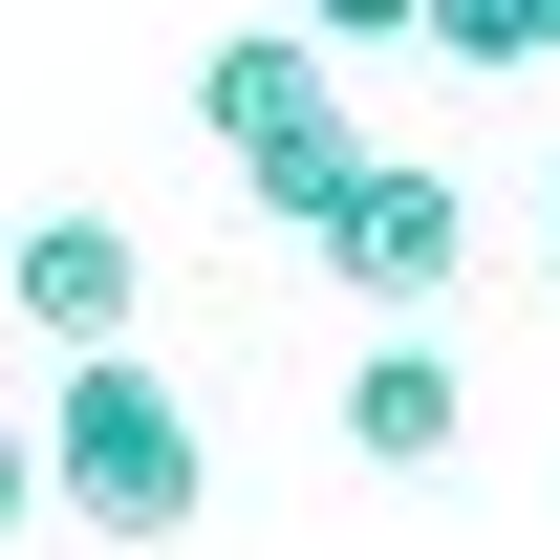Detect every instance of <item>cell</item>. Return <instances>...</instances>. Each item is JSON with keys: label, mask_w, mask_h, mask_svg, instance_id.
<instances>
[{"label": "cell", "mask_w": 560, "mask_h": 560, "mask_svg": "<svg viewBox=\"0 0 560 560\" xmlns=\"http://www.w3.org/2000/svg\"><path fill=\"white\" fill-rule=\"evenodd\" d=\"M453 66H560V0H431Z\"/></svg>", "instance_id": "obj_6"}, {"label": "cell", "mask_w": 560, "mask_h": 560, "mask_svg": "<svg viewBox=\"0 0 560 560\" xmlns=\"http://www.w3.org/2000/svg\"><path fill=\"white\" fill-rule=\"evenodd\" d=\"M453 431H475V388H453V346H431V302H388V346L346 366V453L366 475H453Z\"/></svg>", "instance_id": "obj_5"}, {"label": "cell", "mask_w": 560, "mask_h": 560, "mask_svg": "<svg viewBox=\"0 0 560 560\" xmlns=\"http://www.w3.org/2000/svg\"><path fill=\"white\" fill-rule=\"evenodd\" d=\"M44 495H66V453H44V431L0 410V539H22V517H44Z\"/></svg>", "instance_id": "obj_7"}, {"label": "cell", "mask_w": 560, "mask_h": 560, "mask_svg": "<svg viewBox=\"0 0 560 560\" xmlns=\"http://www.w3.org/2000/svg\"><path fill=\"white\" fill-rule=\"evenodd\" d=\"M324 44H431V0H302Z\"/></svg>", "instance_id": "obj_8"}, {"label": "cell", "mask_w": 560, "mask_h": 560, "mask_svg": "<svg viewBox=\"0 0 560 560\" xmlns=\"http://www.w3.org/2000/svg\"><path fill=\"white\" fill-rule=\"evenodd\" d=\"M0 302H22V346L66 366V346H130L151 259H130V215H108V195H44L22 237H0Z\"/></svg>", "instance_id": "obj_4"}, {"label": "cell", "mask_w": 560, "mask_h": 560, "mask_svg": "<svg viewBox=\"0 0 560 560\" xmlns=\"http://www.w3.org/2000/svg\"><path fill=\"white\" fill-rule=\"evenodd\" d=\"M44 453H66V517H108V539H195V495H215L195 410H173V366H130V346H66Z\"/></svg>", "instance_id": "obj_2"}, {"label": "cell", "mask_w": 560, "mask_h": 560, "mask_svg": "<svg viewBox=\"0 0 560 560\" xmlns=\"http://www.w3.org/2000/svg\"><path fill=\"white\" fill-rule=\"evenodd\" d=\"M324 280H346V302H453V280H475L453 173H431V151H366L346 195H324Z\"/></svg>", "instance_id": "obj_3"}, {"label": "cell", "mask_w": 560, "mask_h": 560, "mask_svg": "<svg viewBox=\"0 0 560 560\" xmlns=\"http://www.w3.org/2000/svg\"><path fill=\"white\" fill-rule=\"evenodd\" d=\"M195 130L237 151V195L280 215V237H324V195L366 173V130H346V86H324V22H237L195 66Z\"/></svg>", "instance_id": "obj_1"}, {"label": "cell", "mask_w": 560, "mask_h": 560, "mask_svg": "<svg viewBox=\"0 0 560 560\" xmlns=\"http://www.w3.org/2000/svg\"><path fill=\"white\" fill-rule=\"evenodd\" d=\"M539 259H560V173H539Z\"/></svg>", "instance_id": "obj_9"}]
</instances>
